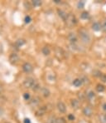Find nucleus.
<instances>
[{"label":"nucleus","instance_id":"obj_1","mask_svg":"<svg viewBox=\"0 0 106 123\" xmlns=\"http://www.w3.org/2000/svg\"><path fill=\"white\" fill-rule=\"evenodd\" d=\"M80 37L81 39L82 43L85 44H89L91 41V37L89 35V32L85 29H80Z\"/></svg>","mask_w":106,"mask_h":123},{"label":"nucleus","instance_id":"obj_2","mask_svg":"<svg viewBox=\"0 0 106 123\" xmlns=\"http://www.w3.org/2000/svg\"><path fill=\"white\" fill-rule=\"evenodd\" d=\"M24 86L28 88H32L33 90H37L39 88V86L36 81L32 77H28L27 79H25L24 82H23Z\"/></svg>","mask_w":106,"mask_h":123},{"label":"nucleus","instance_id":"obj_3","mask_svg":"<svg viewBox=\"0 0 106 123\" xmlns=\"http://www.w3.org/2000/svg\"><path fill=\"white\" fill-rule=\"evenodd\" d=\"M66 23L67 24V26L69 27H73L77 23V20L75 18V17L72 14H68L67 18L66 19Z\"/></svg>","mask_w":106,"mask_h":123},{"label":"nucleus","instance_id":"obj_4","mask_svg":"<svg viewBox=\"0 0 106 123\" xmlns=\"http://www.w3.org/2000/svg\"><path fill=\"white\" fill-rule=\"evenodd\" d=\"M68 40L71 42V43H76L77 40H78V37L75 32H71L68 35Z\"/></svg>","mask_w":106,"mask_h":123},{"label":"nucleus","instance_id":"obj_5","mask_svg":"<svg viewBox=\"0 0 106 123\" xmlns=\"http://www.w3.org/2000/svg\"><path fill=\"white\" fill-rule=\"evenodd\" d=\"M22 70L24 71L25 72H27V73H30L32 70H33V68H32V66L30 63L28 62H26L23 64L22 66Z\"/></svg>","mask_w":106,"mask_h":123},{"label":"nucleus","instance_id":"obj_6","mask_svg":"<svg viewBox=\"0 0 106 123\" xmlns=\"http://www.w3.org/2000/svg\"><path fill=\"white\" fill-rule=\"evenodd\" d=\"M83 113L86 117H91L93 114V109L89 106H86L83 109Z\"/></svg>","mask_w":106,"mask_h":123},{"label":"nucleus","instance_id":"obj_7","mask_svg":"<svg viewBox=\"0 0 106 123\" xmlns=\"http://www.w3.org/2000/svg\"><path fill=\"white\" fill-rule=\"evenodd\" d=\"M57 109H58L59 111H60V112H61V113L66 112V105L64 104V102H59L58 103H57Z\"/></svg>","mask_w":106,"mask_h":123},{"label":"nucleus","instance_id":"obj_8","mask_svg":"<svg viewBox=\"0 0 106 123\" xmlns=\"http://www.w3.org/2000/svg\"><path fill=\"white\" fill-rule=\"evenodd\" d=\"M19 60V57L17 54L16 53H12L10 55V57H9V61L11 63H16Z\"/></svg>","mask_w":106,"mask_h":123},{"label":"nucleus","instance_id":"obj_9","mask_svg":"<svg viewBox=\"0 0 106 123\" xmlns=\"http://www.w3.org/2000/svg\"><path fill=\"white\" fill-rule=\"evenodd\" d=\"M71 106L74 109H78L80 106V101L77 100V99H73L71 100Z\"/></svg>","mask_w":106,"mask_h":123},{"label":"nucleus","instance_id":"obj_10","mask_svg":"<svg viewBox=\"0 0 106 123\" xmlns=\"http://www.w3.org/2000/svg\"><path fill=\"white\" fill-rule=\"evenodd\" d=\"M92 29L95 32H98V31H100L102 29V25L100 24V23H95L94 24L92 25Z\"/></svg>","mask_w":106,"mask_h":123},{"label":"nucleus","instance_id":"obj_11","mask_svg":"<svg viewBox=\"0 0 106 123\" xmlns=\"http://www.w3.org/2000/svg\"><path fill=\"white\" fill-rule=\"evenodd\" d=\"M58 14H59V16H60L61 18L63 20L66 21V18H67V16H68V14L66 13V12H64L63 10H61V9H58Z\"/></svg>","mask_w":106,"mask_h":123},{"label":"nucleus","instance_id":"obj_12","mask_svg":"<svg viewBox=\"0 0 106 123\" xmlns=\"http://www.w3.org/2000/svg\"><path fill=\"white\" fill-rule=\"evenodd\" d=\"M73 85H74L75 86H76V87H79V86H81L83 83H82V81H81V79L80 78H76V79H75L74 81H73Z\"/></svg>","mask_w":106,"mask_h":123},{"label":"nucleus","instance_id":"obj_13","mask_svg":"<svg viewBox=\"0 0 106 123\" xmlns=\"http://www.w3.org/2000/svg\"><path fill=\"white\" fill-rule=\"evenodd\" d=\"M41 92H42V96H44V97H49V95H50V91L47 89V88L42 87V90H41Z\"/></svg>","mask_w":106,"mask_h":123},{"label":"nucleus","instance_id":"obj_14","mask_svg":"<svg viewBox=\"0 0 106 123\" xmlns=\"http://www.w3.org/2000/svg\"><path fill=\"white\" fill-rule=\"evenodd\" d=\"M45 112H46V108H45V106H42V107L39 108V109L37 110L36 114H37V116H42Z\"/></svg>","mask_w":106,"mask_h":123},{"label":"nucleus","instance_id":"obj_15","mask_svg":"<svg viewBox=\"0 0 106 123\" xmlns=\"http://www.w3.org/2000/svg\"><path fill=\"white\" fill-rule=\"evenodd\" d=\"M70 49L71 51H79V47L76 45V43H71L70 44Z\"/></svg>","mask_w":106,"mask_h":123},{"label":"nucleus","instance_id":"obj_16","mask_svg":"<svg viewBox=\"0 0 106 123\" xmlns=\"http://www.w3.org/2000/svg\"><path fill=\"white\" fill-rule=\"evenodd\" d=\"M105 86H104V85H102V84H98L96 86V91L99 92H104V91H105Z\"/></svg>","mask_w":106,"mask_h":123},{"label":"nucleus","instance_id":"obj_17","mask_svg":"<svg viewBox=\"0 0 106 123\" xmlns=\"http://www.w3.org/2000/svg\"><path fill=\"white\" fill-rule=\"evenodd\" d=\"M42 53L44 54V55L47 56L50 54V52H51V50H50V48H48V47H44V48H42Z\"/></svg>","mask_w":106,"mask_h":123},{"label":"nucleus","instance_id":"obj_18","mask_svg":"<svg viewBox=\"0 0 106 123\" xmlns=\"http://www.w3.org/2000/svg\"><path fill=\"white\" fill-rule=\"evenodd\" d=\"M39 102H40V101H39L38 97H34V98L31 101V104L34 106H37V105H38Z\"/></svg>","mask_w":106,"mask_h":123},{"label":"nucleus","instance_id":"obj_19","mask_svg":"<svg viewBox=\"0 0 106 123\" xmlns=\"http://www.w3.org/2000/svg\"><path fill=\"white\" fill-rule=\"evenodd\" d=\"M89 12H83L81 14H80V18H81V19H87V18H89Z\"/></svg>","mask_w":106,"mask_h":123},{"label":"nucleus","instance_id":"obj_20","mask_svg":"<svg viewBox=\"0 0 106 123\" xmlns=\"http://www.w3.org/2000/svg\"><path fill=\"white\" fill-rule=\"evenodd\" d=\"M101 75H102V73L100 72V70H94V71H93V76H94V77H100Z\"/></svg>","mask_w":106,"mask_h":123},{"label":"nucleus","instance_id":"obj_21","mask_svg":"<svg viewBox=\"0 0 106 123\" xmlns=\"http://www.w3.org/2000/svg\"><path fill=\"white\" fill-rule=\"evenodd\" d=\"M24 44H25V41L22 40V39H19V40H17L16 42V46L18 47V48H20V47H22Z\"/></svg>","mask_w":106,"mask_h":123},{"label":"nucleus","instance_id":"obj_22","mask_svg":"<svg viewBox=\"0 0 106 123\" xmlns=\"http://www.w3.org/2000/svg\"><path fill=\"white\" fill-rule=\"evenodd\" d=\"M80 79H81L82 83H83V84H89V79L87 77H82Z\"/></svg>","mask_w":106,"mask_h":123},{"label":"nucleus","instance_id":"obj_23","mask_svg":"<svg viewBox=\"0 0 106 123\" xmlns=\"http://www.w3.org/2000/svg\"><path fill=\"white\" fill-rule=\"evenodd\" d=\"M32 3H33V5L35 7H38L42 4V2H41L40 0H34V1L32 2Z\"/></svg>","mask_w":106,"mask_h":123},{"label":"nucleus","instance_id":"obj_24","mask_svg":"<svg viewBox=\"0 0 106 123\" xmlns=\"http://www.w3.org/2000/svg\"><path fill=\"white\" fill-rule=\"evenodd\" d=\"M54 123H66V121L63 118H56Z\"/></svg>","mask_w":106,"mask_h":123},{"label":"nucleus","instance_id":"obj_25","mask_svg":"<svg viewBox=\"0 0 106 123\" xmlns=\"http://www.w3.org/2000/svg\"><path fill=\"white\" fill-rule=\"evenodd\" d=\"M87 97H88V98H89V99H91V98H93V97H95L94 92L90 91V92H88V93H87Z\"/></svg>","mask_w":106,"mask_h":123},{"label":"nucleus","instance_id":"obj_26","mask_svg":"<svg viewBox=\"0 0 106 123\" xmlns=\"http://www.w3.org/2000/svg\"><path fill=\"white\" fill-rule=\"evenodd\" d=\"M77 6H78V8H83L84 6H85V2H84V1H80L78 3V4H77Z\"/></svg>","mask_w":106,"mask_h":123},{"label":"nucleus","instance_id":"obj_27","mask_svg":"<svg viewBox=\"0 0 106 123\" xmlns=\"http://www.w3.org/2000/svg\"><path fill=\"white\" fill-rule=\"evenodd\" d=\"M23 98H24L26 101L29 100L30 99V94L29 93H24L23 94Z\"/></svg>","mask_w":106,"mask_h":123},{"label":"nucleus","instance_id":"obj_28","mask_svg":"<svg viewBox=\"0 0 106 123\" xmlns=\"http://www.w3.org/2000/svg\"><path fill=\"white\" fill-rule=\"evenodd\" d=\"M100 79L103 82H106V75L105 74H102L101 77H100Z\"/></svg>","mask_w":106,"mask_h":123},{"label":"nucleus","instance_id":"obj_29","mask_svg":"<svg viewBox=\"0 0 106 123\" xmlns=\"http://www.w3.org/2000/svg\"><path fill=\"white\" fill-rule=\"evenodd\" d=\"M100 122L101 123H106V119L105 118V116H101L100 117Z\"/></svg>","mask_w":106,"mask_h":123},{"label":"nucleus","instance_id":"obj_30","mask_svg":"<svg viewBox=\"0 0 106 123\" xmlns=\"http://www.w3.org/2000/svg\"><path fill=\"white\" fill-rule=\"evenodd\" d=\"M30 22H31V17H30V16H26V17H25V23H30Z\"/></svg>","mask_w":106,"mask_h":123},{"label":"nucleus","instance_id":"obj_31","mask_svg":"<svg viewBox=\"0 0 106 123\" xmlns=\"http://www.w3.org/2000/svg\"><path fill=\"white\" fill-rule=\"evenodd\" d=\"M102 30L106 32V20L104 21V23H102Z\"/></svg>","mask_w":106,"mask_h":123},{"label":"nucleus","instance_id":"obj_32","mask_svg":"<svg viewBox=\"0 0 106 123\" xmlns=\"http://www.w3.org/2000/svg\"><path fill=\"white\" fill-rule=\"evenodd\" d=\"M68 119H69L70 121H74L75 120L74 115H72V114H70V115L68 116Z\"/></svg>","mask_w":106,"mask_h":123},{"label":"nucleus","instance_id":"obj_33","mask_svg":"<svg viewBox=\"0 0 106 123\" xmlns=\"http://www.w3.org/2000/svg\"><path fill=\"white\" fill-rule=\"evenodd\" d=\"M24 123H31V122H30V119L25 118L24 119Z\"/></svg>","mask_w":106,"mask_h":123},{"label":"nucleus","instance_id":"obj_34","mask_svg":"<svg viewBox=\"0 0 106 123\" xmlns=\"http://www.w3.org/2000/svg\"><path fill=\"white\" fill-rule=\"evenodd\" d=\"M103 109L105 110V111H106V103H104V105H103Z\"/></svg>","mask_w":106,"mask_h":123},{"label":"nucleus","instance_id":"obj_35","mask_svg":"<svg viewBox=\"0 0 106 123\" xmlns=\"http://www.w3.org/2000/svg\"><path fill=\"white\" fill-rule=\"evenodd\" d=\"M54 2L56 3H60V0H54Z\"/></svg>","mask_w":106,"mask_h":123},{"label":"nucleus","instance_id":"obj_36","mask_svg":"<svg viewBox=\"0 0 106 123\" xmlns=\"http://www.w3.org/2000/svg\"><path fill=\"white\" fill-rule=\"evenodd\" d=\"M2 92V86H0V92Z\"/></svg>","mask_w":106,"mask_h":123},{"label":"nucleus","instance_id":"obj_37","mask_svg":"<svg viewBox=\"0 0 106 123\" xmlns=\"http://www.w3.org/2000/svg\"><path fill=\"white\" fill-rule=\"evenodd\" d=\"M104 116H105V118L106 119V114H105V115H104Z\"/></svg>","mask_w":106,"mask_h":123}]
</instances>
